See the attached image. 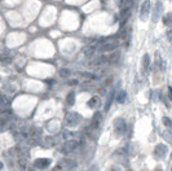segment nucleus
Listing matches in <instances>:
<instances>
[{
	"label": "nucleus",
	"mask_w": 172,
	"mask_h": 171,
	"mask_svg": "<svg viewBox=\"0 0 172 171\" xmlns=\"http://www.w3.org/2000/svg\"><path fill=\"white\" fill-rule=\"evenodd\" d=\"M150 12H151V3H150V0H144L142 4H141V7H140V19H141L142 22L148 21Z\"/></svg>",
	"instance_id": "nucleus-1"
},
{
	"label": "nucleus",
	"mask_w": 172,
	"mask_h": 171,
	"mask_svg": "<svg viewBox=\"0 0 172 171\" xmlns=\"http://www.w3.org/2000/svg\"><path fill=\"white\" fill-rule=\"evenodd\" d=\"M82 120V117L78 114V113H67V114L65 115V123L67 127H75L78 126V123H79Z\"/></svg>",
	"instance_id": "nucleus-2"
},
{
	"label": "nucleus",
	"mask_w": 172,
	"mask_h": 171,
	"mask_svg": "<svg viewBox=\"0 0 172 171\" xmlns=\"http://www.w3.org/2000/svg\"><path fill=\"white\" fill-rule=\"evenodd\" d=\"M114 128H115V132L118 135H123L126 134L127 131V123L123 118H116L114 120Z\"/></svg>",
	"instance_id": "nucleus-3"
},
{
	"label": "nucleus",
	"mask_w": 172,
	"mask_h": 171,
	"mask_svg": "<svg viewBox=\"0 0 172 171\" xmlns=\"http://www.w3.org/2000/svg\"><path fill=\"white\" fill-rule=\"evenodd\" d=\"M162 8H163L162 1H161V0H157V1H155V5H154V9H153V13H151V19H153L154 23H157L159 17H161Z\"/></svg>",
	"instance_id": "nucleus-4"
},
{
	"label": "nucleus",
	"mask_w": 172,
	"mask_h": 171,
	"mask_svg": "<svg viewBox=\"0 0 172 171\" xmlns=\"http://www.w3.org/2000/svg\"><path fill=\"white\" fill-rule=\"evenodd\" d=\"M50 163H52V161L48 158H38L34 161V167L35 169H39V170H45L49 167Z\"/></svg>",
	"instance_id": "nucleus-5"
},
{
	"label": "nucleus",
	"mask_w": 172,
	"mask_h": 171,
	"mask_svg": "<svg viewBox=\"0 0 172 171\" xmlns=\"http://www.w3.org/2000/svg\"><path fill=\"white\" fill-rule=\"evenodd\" d=\"M76 146H78V143L75 140H69V141H65V144L62 145L61 152L65 154H69V153H71L73 150H75Z\"/></svg>",
	"instance_id": "nucleus-6"
},
{
	"label": "nucleus",
	"mask_w": 172,
	"mask_h": 171,
	"mask_svg": "<svg viewBox=\"0 0 172 171\" xmlns=\"http://www.w3.org/2000/svg\"><path fill=\"white\" fill-rule=\"evenodd\" d=\"M167 152H168L167 145H165V144H158V145L155 146V149H154V155H155V158H158V159L159 158H165Z\"/></svg>",
	"instance_id": "nucleus-7"
},
{
	"label": "nucleus",
	"mask_w": 172,
	"mask_h": 171,
	"mask_svg": "<svg viewBox=\"0 0 172 171\" xmlns=\"http://www.w3.org/2000/svg\"><path fill=\"white\" fill-rule=\"evenodd\" d=\"M118 47H119V42H109L106 43V44H104L102 47L100 48V52H113V51H115V49H118Z\"/></svg>",
	"instance_id": "nucleus-8"
},
{
	"label": "nucleus",
	"mask_w": 172,
	"mask_h": 171,
	"mask_svg": "<svg viewBox=\"0 0 172 171\" xmlns=\"http://www.w3.org/2000/svg\"><path fill=\"white\" fill-rule=\"evenodd\" d=\"M119 57H120V51L115 49L113 52H110V54L108 56V62L109 64H115V62H118Z\"/></svg>",
	"instance_id": "nucleus-9"
},
{
	"label": "nucleus",
	"mask_w": 172,
	"mask_h": 171,
	"mask_svg": "<svg viewBox=\"0 0 172 171\" xmlns=\"http://www.w3.org/2000/svg\"><path fill=\"white\" fill-rule=\"evenodd\" d=\"M149 68H150V56L148 53H145L142 57V73L146 74Z\"/></svg>",
	"instance_id": "nucleus-10"
},
{
	"label": "nucleus",
	"mask_w": 172,
	"mask_h": 171,
	"mask_svg": "<svg viewBox=\"0 0 172 171\" xmlns=\"http://www.w3.org/2000/svg\"><path fill=\"white\" fill-rule=\"evenodd\" d=\"M17 165H18V169L21 170V171H26V170H27V158H25L23 155L18 157Z\"/></svg>",
	"instance_id": "nucleus-11"
},
{
	"label": "nucleus",
	"mask_w": 172,
	"mask_h": 171,
	"mask_svg": "<svg viewBox=\"0 0 172 171\" xmlns=\"http://www.w3.org/2000/svg\"><path fill=\"white\" fill-rule=\"evenodd\" d=\"M114 97H115V91H114V89H113V91L110 92V95H109V97H108L106 104H105V112H108L109 109H110L111 104H113V101H114Z\"/></svg>",
	"instance_id": "nucleus-12"
},
{
	"label": "nucleus",
	"mask_w": 172,
	"mask_h": 171,
	"mask_svg": "<svg viewBox=\"0 0 172 171\" xmlns=\"http://www.w3.org/2000/svg\"><path fill=\"white\" fill-rule=\"evenodd\" d=\"M66 104L69 105V106H73L74 104H75V92H69L67 96H66Z\"/></svg>",
	"instance_id": "nucleus-13"
},
{
	"label": "nucleus",
	"mask_w": 172,
	"mask_h": 171,
	"mask_svg": "<svg viewBox=\"0 0 172 171\" xmlns=\"http://www.w3.org/2000/svg\"><path fill=\"white\" fill-rule=\"evenodd\" d=\"M126 99H127V92L126 91L118 92V95H116V101H118L119 104H124L126 103Z\"/></svg>",
	"instance_id": "nucleus-14"
},
{
	"label": "nucleus",
	"mask_w": 172,
	"mask_h": 171,
	"mask_svg": "<svg viewBox=\"0 0 172 171\" xmlns=\"http://www.w3.org/2000/svg\"><path fill=\"white\" fill-rule=\"evenodd\" d=\"M97 104H99V97L97 96H93V97H91L89 99V101H88V108L89 109H95L96 106H97Z\"/></svg>",
	"instance_id": "nucleus-15"
},
{
	"label": "nucleus",
	"mask_w": 172,
	"mask_h": 171,
	"mask_svg": "<svg viewBox=\"0 0 172 171\" xmlns=\"http://www.w3.org/2000/svg\"><path fill=\"white\" fill-rule=\"evenodd\" d=\"M100 120H101V113H96L95 115H93V118H92V127H99V124H100Z\"/></svg>",
	"instance_id": "nucleus-16"
},
{
	"label": "nucleus",
	"mask_w": 172,
	"mask_h": 171,
	"mask_svg": "<svg viewBox=\"0 0 172 171\" xmlns=\"http://www.w3.org/2000/svg\"><path fill=\"white\" fill-rule=\"evenodd\" d=\"M58 74H60L61 78H69L70 75H71V70L67 69V68H62L60 71H58Z\"/></svg>",
	"instance_id": "nucleus-17"
},
{
	"label": "nucleus",
	"mask_w": 172,
	"mask_h": 171,
	"mask_svg": "<svg viewBox=\"0 0 172 171\" xmlns=\"http://www.w3.org/2000/svg\"><path fill=\"white\" fill-rule=\"evenodd\" d=\"M163 23L166 26H171L172 25V12H168L165 17H163Z\"/></svg>",
	"instance_id": "nucleus-18"
},
{
	"label": "nucleus",
	"mask_w": 172,
	"mask_h": 171,
	"mask_svg": "<svg viewBox=\"0 0 172 171\" xmlns=\"http://www.w3.org/2000/svg\"><path fill=\"white\" fill-rule=\"evenodd\" d=\"M162 136H163V138H165L170 144H172V134H171L170 131H163V132H162Z\"/></svg>",
	"instance_id": "nucleus-19"
},
{
	"label": "nucleus",
	"mask_w": 172,
	"mask_h": 171,
	"mask_svg": "<svg viewBox=\"0 0 172 171\" xmlns=\"http://www.w3.org/2000/svg\"><path fill=\"white\" fill-rule=\"evenodd\" d=\"M84 54L87 57H92L95 54V47H89V48H85L84 49Z\"/></svg>",
	"instance_id": "nucleus-20"
},
{
	"label": "nucleus",
	"mask_w": 172,
	"mask_h": 171,
	"mask_svg": "<svg viewBox=\"0 0 172 171\" xmlns=\"http://www.w3.org/2000/svg\"><path fill=\"white\" fill-rule=\"evenodd\" d=\"M162 120H163V124H165L166 127H168L170 130H172V120L168 118V117H163Z\"/></svg>",
	"instance_id": "nucleus-21"
},
{
	"label": "nucleus",
	"mask_w": 172,
	"mask_h": 171,
	"mask_svg": "<svg viewBox=\"0 0 172 171\" xmlns=\"http://www.w3.org/2000/svg\"><path fill=\"white\" fill-rule=\"evenodd\" d=\"M45 143H47V145H49V146L56 145V140H54V138H52V136H48V138H45Z\"/></svg>",
	"instance_id": "nucleus-22"
},
{
	"label": "nucleus",
	"mask_w": 172,
	"mask_h": 171,
	"mask_svg": "<svg viewBox=\"0 0 172 171\" xmlns=\"http://www.w3.org/2000/svg\"><path fill=\"white\" fill-rule=\"evenodd\" d=\"M108 61V57L106 56H101V57H99L96 60V65H102V64H105V62Z\"/></svg>",
	"instance_id": "nucleus-23"
},
{
	"label": "nucleus",
	"mask_w": 172,
	"mask_h": 171,
	"mask_svg": "<svg viewBox=\"0 0 172 171\" xmlns=\"http://www.w3.org/2000/svg\"><path fill=\"white\" fill-rule=\"evenodd\" d=\"M166 36L170 42H172V26H168V29L166 30Z\"/></svg>",
	"instance_id": "nucleus-24"
},
{
	"label": "nucleus",
	"mask_w": 172,
	"mask_h": 171,
	"mask_svg": "<svg viewBox=\"0 0 172 171\" xmlns=\"http://www.w3.org/2000/svg\"><path fill=\"white\" fill-rule=\"evenodd\" d=\"M8 105V101L5 100V97L3 95H0V108H5Z\"/></svg>",
	"instance_id": "nucleus-25"
},
{
	"label": "nucleus",
	"mask_w": 172,
	"mask_h": 171,
	"mask_svg": "<svg viewBox=\"0 0 172 171\" xmlns=\"http://www.w3.org/2000/svg\"><path fill=\"white\" fill-rule=\"evenodd\" d=\"M0 61H1V64H10L12 58H10V57L4 56V57H0Z\"/></svg>",
	"instance_id": "nucleus-26"
},
{
	"label": "nucleus",
	"mask_w": 172,
	"mask_h": 171,
	"mask_svg": "<svg viewBox=\"0 0 172 171\" xmlns=\"http://www.w3.org/2000/svg\"><path fill=\"white\" fill-rule=\"evenodd\" d=\"M124 3H126V0H115V4H116V5H118L119 8L124 7Z\"/></svg>",
	"instance_id": "nucleus-27"
},
{
	"label": "nucleus",
	"mask_w": 172,
	"mask_h": 171,
	"mask_svg": "<svg viewBox=\"0 0 172 171\" xmlns=\"http://www.w3.org/2000/svg\"><path fill=\"white\" fill-rule=\"evenodd\" d=\"M161 70H162V71H165V70H166V61L165 60H161Z\"/></svg>",
	"instance_id": "nucleus-28"
},
{
	"label": "nucleus",
	"mask_w": 172,
	"mask_h": 171,
	"mask_svg": "<svg viewBox=\"0 0 172 171\" xmlns=\"http://www.w3.org/2000/svg\"><path fill=\"white\" fill-rule=\"evenodd\" d=\"M67 84H70V86H76V84H78V80H76V79H70V80L67 82Z\"/></svg>",
	"instance_id": "nucleus-29"
},
{
	"label": "nucleus",
	"mask_w": 172,
	"mask_h": 171,
	"mask_svg": "<svg viewBox=\"0 0 172 171\" xmlns=\"http://www.w3.org/2000/svg\"><path fill=\"white\" fill-rule=\"evenodd\" d=\"M168 99L172 101V87H171V86L168 87Z\"/></svg>",
	"instance_id": "nucleus-30"
},
{
	"label": "nucleus",
	"mask_w": 172,
	"mask_h": 171,
	"mask_svg": "<svg viewBox=\"0 0 172 171\" xmlns=\"http://www.w3.org/2000/svg\"><path fill=\"white\" fill-rule=\"evenodd\" d=\"M110 171H120V167H118V166H113L111 169H110Z\"/></svg>",
	"instance_id": "nucleus-31"
},
{
	"label": "nucleus",
	"mask_w": 172,
	"mask_h": 171,
	"mask_svg": "<svg viewBox=\"0 0 172 171\" xmlns=\"http://www.w3.org/2000/svg\"><path fill=\"white\" fill-rule=\"evenodd\" d=\"M50 171H61V166H57V167H54V169H52Z\"/></svg>",
	"instance_id": "nucleus-32"
},
{
	"label": "nucleus",
	"mask_w": 172,
	"mask_h": 171,
	"mask_svg": "<svg viewBox=\"0 0 172 171\" xmlns=\"http://www.w3.org/2000/svg\"><path fill=\"white\" fill-rule=\"evenodd\" d=\"M1 169H3V162L0 161V170H1Z\"/></svg>",
	"instance_id": "nucleus-33"
},
{
	"label": "nucleus",
	"mask_w": 172,
	"mask_h": 171,
	"mask_svg": "<svg viewBox=\"0 0 172 171\" xmlns=\"http://www.w3.org/2000/svg\"><path fill=\"white\" fill-rule=\"evenodd\" d=\"M154 171H162V170H161V169H159V167H158V169H155Z\"/></svg>",
	"instance_id": "nucleus-34"
},
{
	"label": "nucleus",
	"mask_w": 172,
	"mask_h": 171,
	"mask_svg": "<svg viewBox=\"0 0 172 171\" xmlns=\"http://www.w3.org/2000/svg\"><path fill=\"white\" fill-rule=\"evenodd\" d=\"M27 171H35L34 169H27Z\"/></svg>",
	"instance_id": "nucleus-35"
},
{
	"label": "nucleus",
	"mask_w": 172,
	"mask_h": 171,
	"mask_svg": "<svg viewBox=\"0 0 172 171\" xmlns=\"http://www.w3.org/2000/svg\"><path fill=\"white\" fill-rule=\"evenodd\" d=\"M171 171H172V166H171Z\"/></svg>",
	"instance_id": "nucleus-36"
}]
</instances>
